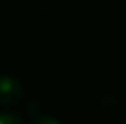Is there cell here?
Instances as JSON below:
<instances>
[{"label":"cell","instance_id":"1","mask_svg":"<svg viewBox=\"0 0 126 124\" xmlns=\"http://www.w3.org/2000/svg\"><path fill=\"white\" fill-rule=\"evenodd\" d=\"M22 84L18 78L10 75H0V105L13 107L22 99Z\"/></svg>","mask_w":126,"mask_h":124},{"label":"cell","instance_id":"2","mask_svg":"<svg viewBox=\"0 0 126 124\" xmlns=\"http://www.w3.org/2000/svg\"><path fill=\"white\" fill-rule=\"evenodd\" d=\"M0 124H24V121L19 115L6 112V113H0Z\"/></svg>","mask_w":126,"mask_h":124},{"label":"cell","instance_id":"3","mask_svg":"<svg viewBox=\"0 0 126 124\" xmlns=\"http://www.w3.org/2000/svg\"><path fill=\"white\" fill-rule=\"evenodd\" d=\"M31 124H61V123L53 116H35Z\"/></svg>","mask_w":126,"mask_h":124}]
</instances>
